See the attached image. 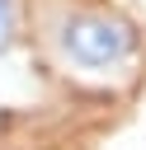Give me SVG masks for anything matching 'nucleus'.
<instances>
[{
  "label": "nucleus",
  "mask_w": 146,
  "mask_h": 150,
  "mask_svg": "<svg viewBox=\"0 0 146 150\" xmlns=\"http://www.w3.org/2000/svg\"><path fill=\"white\" fill-rule=\"evenodd\" d=\"M57 56L80 75H113L122 70L132 56H137V33L132 23L113 19V14H99V9H71L61 23H57Z\"/></svg>",
  "instance_id": "obj_1"
},
{
  "label": "nucleus",
  "mask_w": 146,
  "mask_h": 150,
  "mask_svg": "<svg viewBox=\"0 0 146 150\" xmlns=\"http://www.w3.org/2000/svg\"><path fill=\"white\" fill-rule=\"evenodd\" d=\"M14 28H19V0H0V52L14 42Z\"/></svg>",
  "instance_id": "obj_2"
}]
</instances>
